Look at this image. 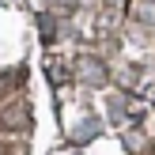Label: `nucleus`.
I'll return each instance as SVG.
<instances>
[{
    "label": "nucleus",
    "instance_id": "nucleus-3",
    "mask_svg": "<svg viewBox=\"0 0 155 155\" xmlns=\"http://www.w3.org/2000/svg\"><path fill=\"white\" fill-rule=\"evenodd\" d=\"M133 19L155 27V0H133Z\"/></svg>",
    "mask_w": 155,
    "mask_h": 155
},
{
    "label": "nucleus",
    "instance_id": "nucleus-1",
    "mask_svg": "<svg viewBox=\"0 0 155 155\" xmlns=\"http://www.w3.org/2000/svg\"><path fill=\"white\" fill-rule=\"evenodd\" d=\"M76 76H80V83H87V87H106L110 83V68H106L102 57H80V64H76Z\"/></svg>",
    "mask_w": 155,
    "mask_h": 155
},
{
    "label": "nucleus",
    "instance_id": "nucleus-4",
    "mask_svg": "<svg viewBox=\"0 0 155 155\" xmlns=\"http://www.w3.org/2000/svg\"><path fill=\"white\" fill-rule=\"evenodd\" d=\"M42 38H45V42H53V38H57V23H53L49 15H42Z\"/></svg>",
    "mask_w": 155,
    "mask_h": 155
},
{
    "label": "nucleus",
    "instance_id": "nucleus-2",
    "mask_svg": "<svg viewBox=\"0 0 155 155\" xmlns=\"http://www.w3.org/2000/svg\"><path fill=\"white\" fill-rule=\"evenodd\" d=\"M98 133H102V125H98L95 117H87V121H80V125H76V133H72V140H76V144H91V140H95Z\"/></svg>",
    "mask_w": 155,
    "mask_h": 155
}]
</instances>
